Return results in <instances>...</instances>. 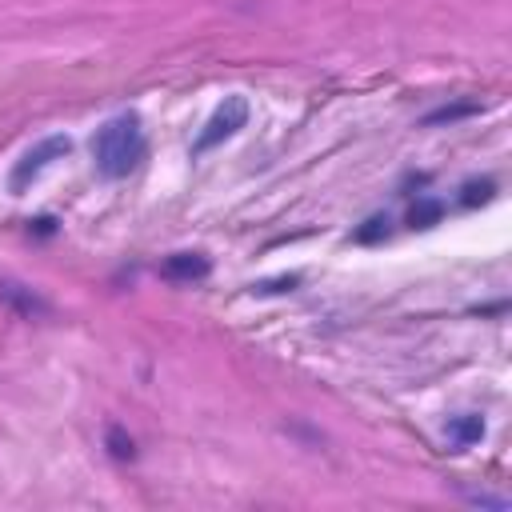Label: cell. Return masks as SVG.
<instances>
[{
  "instance_id": "1",
  "label": "cell",
  "mask_w": 512,
  "mask_h": 512,
  "mask_svg": "<svg viewBox=\"0 0 512 512\" xmlns=\"http://www.w3.org/2000/svg\"><path fill=\"white\" fill-rule=\"evenodd\" d=\"M144 128H140V116L136 112H120L112 120H104L92 136V164L100 176L108 180H120L128 176L140 160H144Z\"/></svg>"
},
{
  "instance_id": "2",
  "label": "cell",
  "mask_w": 512,
  "mask_h": 512,
  "mask_svg": "<svg viewBox=\"0 0 512 512\" xmlns=\"http://www.w3.org/2000/svg\"><path fill=\"white\" fill-rule=\"evenodd\" d=\"M68 152H72V140H68V136H60V132H56V136L36 140V144H32V148H28V152H24V156L12 164L8 188H12V192H24V188H28V184H32L40 172H48V168H52L56 160H64Z\"/></svg>"
},
{
  "instance_id": "3",
  "label": "cell",
  "mask_w": 512,
  "mask_h": 512,
  "mask_svg": "<svg viewBox=\"0 0 512 512\" xmlns=\"http://www.w3.org/2000/svg\"><path fill=\"white\" fill-rule=\"evenodd\" d=\"M244 120H248V100L244 96H224V104L208 116V124L200 128V136H196V144H192V156H204L208 148H216L220 140H228L236 128H244Z\"/></svg>"
},
{
  "instance_id": "4",
  "label": "cell",
  "mask_w": 512,
  "mask_h": 512,
  "mask_svg": "<svg viewBox=\"0 0 512 512\" xmlns=\"http://www.w3.org/2000/svg\"><path fill=\"white\" fill-rule=\"evenodd\" d=\"M444 436H448L452 452H464V448H472V444H480V440H484V420H480L476 412L452 416V420H448V428H444Z\"/></svg>"
},
{
  "instance_id": "5",
  "label": "cell",
  "mask_w": 512,
  "mask_h": 512,
  "mask_svg": "<svg viewBox=\"0 0 512 512\" xmlns=\"http://www.w3.org/2000/svg\"><path fill=\"white\" fill-rule=\"evenodd\" d=\"M160 276H168V280H200V276H208V260L200 252H176V256H168L160 264Z\"/></svg>"
},
{
  "instance_id": "6",
  "label": "cell",
  "mask_w": 512,
  "mask_h": 512,
  "mask_svg": "<svg viewBox=\"0 0 512 512\" xmlns=\"http://www.w3.org/2000/svg\"><path fill=\"white\" fill-rule=\"evenodd\" d=\"M0 296L16 308V312H24V316H32V312H44V300L32 292V288H24V284H12V280H0Z\"/></svg>"
},
{
  "instance_id": "7",
  "label": "cell",
  "mask_w": 512,
  "mask_h": 512,
  "mask_svg": "<svg viewBox=\"0 0 512 512\" xmlns=\"http://www.w3.org/2000/svg\"><path fill=\"white\" fill-rule=\"evenodd\" d=\"M472 112H480V100H464V104H444V108L428 112V116H424V124H452V120H460V116H472Z\"/></svg>"
},
{
  "instance_id": "8",
  "label": "cell",
  "mask_w": 512,
  "mask_h": 512,
  "mask_svg": "<svg viewBox=\"0 0 512 512\" xmlns=\"http://www.w3.org/2000/svg\"><path fill=\"white\" fill-rule=\"evenodd\" d=\"M440 212H444V208H440L436 200H420V204L412 208V216H408V220H412V228H428L432 220H440Z\"/></svg>"
},
{
  "instance_id": "9",
  "label": "cell",
  "mask_w": 512,
  "mask_h": 512,
  "mask_svg": "<svg viewBox=\"0 0 512 512\" xmlns=\"http://www.w3.org/2000/svg\"><path fill=\"white\" fill-rule=\"evenodd\" d=\"M108 448H112V456H116V460H132V456H136V448H132V436H124L116 424L108 428Z\"/></svg>"
},
{
  "instance_id": "10",
  "label": "cell",
  "mask_w": 512,
  "mask_h": 512,
  "mask_svg": "<svg viewBox=\"0 0 512 512\" xmlns=\"http://www.w3.org/2000/svg\"><path fill=\"white\" fill-rule=\"evenodd\" d=\"M460 200H464L468 208H472V204H484V200H492V180H480V184L472 180V184H464V196H460Z\"/></svg>"
},
{
  "instance_id": "11",
  "label": "cell",
  "mask_w": 512,
  "mask_h": 512,
  "mask_svg": "<svg viewBox=\"0 0 512 512\" xmlns=\"http://www.w3.org/2000/svg\"><path fill=\"white\" fill-rule=\"evenodd\" d=\"M380 236H388V216H372V220L356 232V240H364V244H368V240H380Z\"/></svg>"
}]
</instances>
